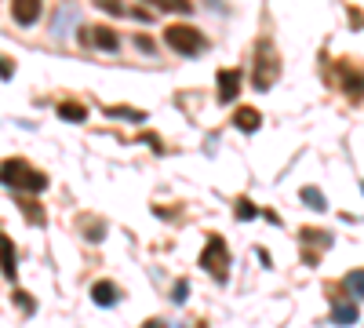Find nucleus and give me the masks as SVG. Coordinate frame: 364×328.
Here are the masks:
<instances>
[{"instance_id":"3","label":"nucleus","mask_w":364,"mask_h":328,"mask_svg":"<svg viewBox=\"0 0 364 328\" xmlns=\"http://www.w3.org/2000/svg\"><path fill=\"white\" fill-rule=\"evenodd\" d=\"M164 41H168V48L178 51V55H200L204 44H208L200 29H193V26H178V22L164 29Z\"/></svg>"},{"instance_id":"19","label":"nucleus","mask_w":364,"mask_h":328,"mask_svg":"<svg viewBox=\"0 0 364 328\" xmlns=\"http://www.w3.org/2000/svg\"><path fill=\"white\" fill-rule=\"evenodd\" d=\"M157 8H161V11H178V15H190V11H193L190 0H157Z\"/></svg>"},{"instance_id":"9","label":"nucleus","mask_w":364,"mask_h":328,"mask_svg":"<svg viewBox=\"0 0 364 328\" xmlns=\"http://www.w3.org/2000/svg\"><path fill=\"white\" fill-rule=\"evenodd\" d=\"M240 92V73L237 70H219V102H233Z\"/></svg>"},{"instance_id":"18","label":"nucleus","mask_w":364,"mask_h":328,"mask_svg":"<svg viewBox=\"0 0 364 328\" xmlns=\"http://www.w3.org/2000/svg\"><path fill=\"white\" fill-rule=\"evenodd\" d=\"M346 288H350V295L364 300V270H350V274H346Z\"/></svg>"},{"instance_id":"15","label":"nucleus","mask_w":364,"mask_h":328,"mask_svg":"<svg viewBox=\"0 0 364 328\" xmlns=\"http://www.w3.org/2000/svg\"><path fill=\"white\" fill-rule=\"evenodd\" d=\"M302 201H306L310 208H314V212H324V208H328V197L317 190V186H302V194H299Z\"/></svg>"},{"instance_id":"22","label":"nucleus","mask_w":364,"mask_h":328,"mask_svg":"<svg viewBox=\"0 0 364 328\" xmlns=\"http://www.w3.org/2000/svg\"><path fill=\"white\" fill-rule=\"evenodd\" d=\"M171 300H175V303H186V300H190V281H178V285L171 288Z\"/></svg>"},{"instance_id":"5","label":"nucleus","mask_w":364,"mask_h":328,"mask_svg":"<svg viewBox=\"0 0 364 328\" xmlns=\"http://www.w3.org/2000/svg\"><path fill=\"white\" fill-rule=\"evenodd\" d=\"M80 41L87 48H99V51H117L120 48V41H117V33H113L109 26H84L80 29Z\"/></svg>"},{"instance_id":"25","label":"nucleus","mask_w":364,"mask_h":328,"mask_svg":"<svg viewBox=\"0 0 364 328\" xmlns=\"http://www.w3.org/2000/svg\"><path fill=\"white\" fill-rule=\"evenodd\" d=\"M99 8L109 11V15H120V4H113V0H99Z\"/></svg>"},{"instance_id":"14","label":"nucleus","mask_w":364,"mask_h":328,"mask_svg":"<svg viewBox=\"0 0 364 328\" xmlns=\"http://www.w3.org/2000/svg\"><path fill=\"white\" fill-rule=\"evenodd\" d=\"M357 307L353 303H336V307H331V321H336V324H357Z\"/></svg>"},{"instance_id":"11","label":"nucleus","mask_w":364,"mask_h":328,"mask_svg":"<svg viewBox=\"0 0 364 328\" xmlns=\"http://www.w3.org/2000/svg\"><path fill=\"white\" fill-rule=\"evenodd\" d=\"M91 300H95L99 307H113V303L120 300V288H117L113 281H99L95 288H91Z\"/></svg>"},{"instance_id":"21","label":"nucleus","mask_w":364,"mask_h":328,"mask_svg":"<svg viewBox=\"0 0 364 328\" xmlns=\"http://www.w3.org/2000/svg\"><path fill=\"white\" fill-rule=\"evenodd\" d=\"M109 117H128V121H146V113L128 110V106H109Z\"/></svg>"},{"instance_id":"1","label":"nucleus","mask_w":364,"mask_h":328,"mask_svg":"<svg viewBox=\"0 0 364 328\" xmlns=\"http://www.w3.org/2000/svg\"><path fill=\"white\" fill-rule=\"evenodd\" d=\"M0 183L11 186V190H33V194H41L48 186V179H44V171L29 168L22 157H11V161L0 164Z\"/></svg>"},{"instance_id":"2","label":"nucleus","mask_w":364,"mask_h":328,"mask_svg":"<svg viewBox=\"0 0 364 328\" xmlns=\"http://www.w3.org/2000/svg\"><path fill=\"white\" fill-rule=\"evenodd\" d=\"M200 266L215 277L219 285L226 281V266H230V248H226V237H219V233H211L208 237V245H204V252H200Z\"/></svg>"},{"instance_id":"16","label":"nucleus","mask_w":364,"mask_h":328,"mask_svg":"<svg viewBox=\"0 0 364 328\" xmlns=\"http://www.w3.org/2000/svg\"><path fill=\"white\" fill-rule=\"evenodd\" d=\"M22 212H26V219L33 223V226H44V223H48V216H44V208H41L37 201H22Z\"/></svg>"},{"instance_id":"26","label":"nucleus","mask_w":364,"mask_h":328,"mask_svg":"<svg viewBox=\"0 0 364 328\" xmlns=\"http://www.w3.org/2000/svg\"><path fill=\"white\" fill-rule=\"evenodd\" d=\"M142 328H164V321H146Z\"/></svg>"},{"instance_id":"20","label":"nucleus","mask_w":364,"mask_h":328,"mask_svg":"<svg viewBox=\"0 0 364 328\" xmlns=\"http://www.w3.org/2000/svg\"><path fill=\"white\" fill-rule=\"evenodd\" d=\"M255 216H259V208H255L248 197H240V201H237V219H255Z\"/></svg>"},{"instance_id":"10","label":"nucleus","mask_w":364,"mask_h":328,"mask_svg":"<svg viewBox=\"0 0 364 328\" xmlns=\"http://www.w3.org/2000/svg\"><path fill=\"white\" fill-rule=\"evenodd\" d=\"M233 125H237L240 132H259L262 113H259V110H252V106H240V110L233 113Z\"/></svg>"},{"instance_id":"13","label":"nucleus","mask_w":364,"mask_h":328,"mask_svg":"<svg viewBox=\"0 0 364 328\" xmlns=\"http://www.w3.org/2000/svg\"><path fill=\"white\" fill-rule=\"evenodd\" d=\"M77 18H80V11H77V8H63V15H58V18H55V26H51L55 41H63V37H66V29H70Z\"/></svg>"},{"instance_id":"6","label":"nucleus","mask_w":364,"mask_h":328,"mask_svg":"<svg viewBox=\"0 0 364 328\" xmlns=\"http://www.w3.org/2000/svg\"><path fill=\"white\" fill-rule=\"evenodd\" d=\"M339 77H343L346 95H353V99H364V70H357L353 63H343V66H339Z\"/></svg>"},{"instance_id":"4","label":"nucleus","mask_w":364,"mask_h":328,"mask_svg":"<svg viewBox=\"0 0 364 328\" xmlns=\"http://www.w3.org/2000/svg\"><path fill=\"white\" fill-rule=\"evenodd\" d=\"M281 77V63L277 55H273L269 44H259V58H255V88L259 92H266V88H273V80Z\"/></svg>"},{"instance_id":"7","label":"nucleus","mask_w":364,"mask_h":328,"mask_svg":"<svg viewBox=\"0 0 364 328\" xmlns=\"http://www.w3.org/2000/svg\"><path fill=\"white\" fill-rule=\"evenodd\" d=\"M41 0H15L11 4V18L18 22V26H33L37 18H41Z\"/></svg>"},{"instance_id":"23","label":"nucleus","mask_w":364,"mask_h":328,"mask_svg":"<svg viewBox=\"0 0 364 328\" xmlns=\"http://www.w3.org/2000/svg\"><path fill=\"white\" fill-rule=\"evenodd\" d=\"M15 303H18L22 310H29V314H33V310H37V303H33V300H29V295H26V292H15Z\"/></svg>"},{"instance_id":"17","label":"nucleus","mask_w":364,"mask_h":328,"mask_svg":"<svg viewBox=\"0 0 364 328\" xmlns=\"http://www.w3.org/2000/svg\"><path fill=\"white\" fill-rule=\"evenodd\" d=\"M302 245H321V248H328V245H331V233H324V230H302Z\"/></svg>"},{"instance_id":"8","label":"nucleus","mask_w":364,"mask_h":328,"mask_svg":"<svg viewBox=\"0 0 364 328\" xmlns=\"http://www.w3.org/2000/svg\"><path fill=\"white\" fill-rule=\"evenodd\" d=\"M0 270H4L8 281L18 277V263H15V245H11V237L8 233H0Z\"/></svg>"},{"instance_id":"27","label":"nucleus","mask_w":364,"mask_h":328,"mask_svg":"<svg viewBox=\"0 0 364 328\" xmlns=\"http://www.w3.org/2000/svg\"><path fill=\"white\" fill-rule=\"evenodd\" d=\"M178 328H186V324H178Z\"/></svg>"},{"instance_id":"12","label":"nucleus","mask_w":364,"mask_h":328,"mask_svg":"<svg viewBox=\"0 0 364 328\" xmlns=\"http://www.w3.org/2000/svg\"><path fill=\"white\" fill-rule=\"evenodd\" d=\"M58 117H63V121H73V125H80V121H87V106H84V102H73V99H66V102H58Z\"/></svg>"},{"instance_id":"24","label":"nucleus","mask_w":364,"mask_h":328,"mask_svg":"<svg viewBox=\"0 0 364 328\" xmlns=\"http://www.w3.org/2000/svg\"><path fill=\"white\" fill-rule=\"evenodd\" d=\"M11 73H15L11 58H0V77H4V80H11Z\"/></svg>"}]
</instances>
